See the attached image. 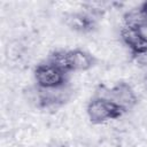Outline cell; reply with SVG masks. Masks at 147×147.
I'll return each instance as SVG.
<instances>
[{
  "label": "cell",
  "mask_w": 147,
  "mask_h": 147,
  "mask_svg": "<svg viewBox=\"0 0 147 147\" xmlns=\"http://www.w3.org/2000/svg\"><path fill=\"white\" fill-rule=\"evenodd\" d=\"M54 64L59 65L61 69H63L65 72L71 71H84L90 69L93 63L94 59L88 53L80 51V49H74V51H67V52H57L54 55H52V60Z\"/></svg>",
  "instance_id": "6da1fadb"
},
{
  "label": "cell",
  "mask_w": 147,
  "mask_h": 147,
  "mask_svg": "<svg viewBox=\"0 0 147 147\" xmlns=\"http://www.w3.org/2000/svg\"><path fill=\"white\" fill-rule=\"evenodd\" d=\"M124 111L125 110L121 106L102 96H98L91 100L87 106L88 118L92 123L95 124H100L109 119L118 118L123 115Z\"/></svg>",
  "instance_id": "7a4b0ae2"
},
{
  "label": "cell",
  "mask_w": 147,
  "mask_h": 147,
  "mask_svg": "<svg viewBox=\"0 0 147 147\" xmlns=\"http://www.w3.org/2000/svg\"><path fill=\"white\" fill-rule=\"evenodd\" d=\"M34 77L38 85L44 90L59 88L64 84L65 71L53 62L39 64L34 70Z\"/></svg>",
  "instance_id": "3957f363"
},
{
  "label": "cell",
  "mask_w": 147,
  "mask_h": 147,
  "mask_svg": "<svg viewBox=\"0 0 147 147\" xmlns=\"http://www.w3.org/2000/svg\"><path fill=\"white\" fill-rule=\"evenodd\" d=\"M102 98L109 99L113 102L121 106L124 110H127L137 102V96L132 88L125 83H118L109 90H106V94L100 95Z\"/></svg>",
  "instance_id": "277c9868"
},
{
  "label": "cell",
  "mask_w": 147,
  "mask_h": 147,
  "mask_svg": "<svg viewBox=\"0 0 147 147\" xmlns=\"http://www.w3.org/2000/svg\"><path fill=\"white\" fill-rule=\"evenodd\" d=\"M121 34L124 42L131 49L134 56L141 55L147 52V37L142 33L141 29L125 25L122 29Z\"/></svg>",
  "instance_id": "5b68a950"
},
{
  "label": "cell",
  "mask_w": 147,
  "mask_h": 147,
  "mask_svg": "<svg viewBox=\"0 0 147 147\" xmlns=\"http://www.w3.org/2000/svg\"><path fill=\"white\" fill-rule=\"evenodd\" d=\"M68 24L71 29L80 31V32H87L91 31L94 26V20L85 14H74L68 20Z\"/></svg>",
  "instance_id": "8992f818"
},
{
  "label": "cell",
  "mask_w": 147,
  "mask_h": 147,
  "mask_svg": "<svg viewBox=\"0 0 147 147\" xmlns=\"http://www.w3.org/2000/svg\"><path fill=\"white\" fill-rule=\"evenodd\" d=\"M140 9H141L142 14L145 15V17H146V20H147V2H145V3L142 5V7H141Z\"/></svg>",
  "instance_id": "52a82bcc"
}]
</instances>
